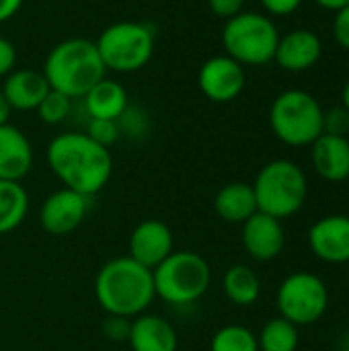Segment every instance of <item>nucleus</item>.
<instances>
[{
    "label": "nucleus",
    "mask_w": 349,
    "mask_h": 351,
    "mask_svg": "<svg viewBox=\"0 0 349 351\" xmlns=\"http://www.w3.org/2000/svg\"><path fill=\"white\" fill-rule=\"evenodd\" d=\"M276 302L282 319L296 327H309L325 317L329 308V290L319 276L296 271L280 284Z\"/></svg>",
    "instance_id": "obj_9"
},
{
    "label": "nucleus",
    "mask_w": 349,
    "mask_h": 351,
    "mask_svg": "<svg viewBox=\"0 0 349 351\" xmlns=\"http://www.w3.org/2000/svg\"><path fill=\"white\" fill-rule=\"evenodd\" d=\"M119 121H111V119H91L88 121V130L86 136L93 138L97 144L109 148L111 144L117 142L119 138Z\"/></svg>",
    "instance_id": "obj_27"
},
{
    "label": "nucleus",
    "mask_w": 349,
    "mask_h": 351,
    "mask_svg": "<svg viewBox=\"0 0 349 351\" xmlns=\"http://www.w3.org/2000/svg\"><path fill=\"white\" fill-rule=\"evenodd\" d=\"M323 134H333V136H348L349 134V111L339 105L329 111H325L323 117Z\"/></svg>",
    "instance_id": "obj_28"
},
{
    "label": "nucleus",
    "mask_w": 349,
    "mask_h": 351,
    "mask_svg": "<svg viewBox=\"0 0 349 351\" xmlns=\"http://www.w3.org/2000/svg\"><path fill=\"white\" fill-rule=\"evenodd\" d=\"M39 119L47 125H58L62 121L68 119L70 111H72V99L66 97L64 93H58L53 88H49V93L43 97V101L39 103V107L35 109Z\"/></svg>",
    "instance_id": "obj_26"
},
{
    "label": "nucleus",
    "mask_w": 349,
    "mask_h": 351,
    "mask_svg": "<svg viewBox=\"0 0 349 351\" xmlns=\"http://www.w3.org/2000/svg\"><path fill=\"white\" fill-rule=\"evenodd\" d=\"M95 45L107 70L130 74L150 64L154 56V31L146 23L119 21L105 27Z\"/></svg>",
    "instance_id": "obj_7"
},
{
    "label": "nucleus",
    "mask_w": 349,
    "mask_h": 351,
    "mask_svg": "<svg viewBox=\"0 0 349 351\" xmlns=\"http://www.w3.org/2000/svg\"><path fill=\"white\" fill-rule=\"evenodd\" d=\"M10 113H12V107L8 105V101H6L4 93L0 90V125L8 123V119H10Z\"/></svg>",
    "instance_id": "obj_36"
},
{
    "label": "nucleus",
    "mask_w": 349,
    "mask_h": 351,
    "mask_svg": "<svg viewBox=\"0 0 349 351\" xmlns=\"http://www.w3.org/2000/svg\"><path fill=\"white\" fill-rule=\"evenodd\" d=\"M313 167L317 175L329 183L349 179V140L348 136L321 134L313 144Z\"/></svg>",
    "instance_id": "obj_16"
},
{
    "label": "nucleus",
    "mask_w": 349,
    "mask_h": 351,
    "mask_svg": "<svg viewBox=\"0 0 349 351\" xmlns=\"http://www.w3.org/2000/svg\"><path fill=\"white\" fill-rule=\"evenodd\" d=\"M214 210L224 222H230V224L247 222L255 212H259L253 185L243 183V181L224 185L214 197Z\"/></svg>",
    "instance_id": "obj_21"
},
{
    "label": "nucleus",
    "mask_w": 349,
    "mask_h": 351,
    "mask_svg": "<svg viewBox=\"0 0 349 351\" xmlns=\"http://www.w3.org/2000/svg\"><path fill=\"white\" fill-rule=\"evenodd\" d=\"M16 66V47L6 37H0V78H6Z\"/></svg>",
    "instance_id": "obj_32"
},
{
    "label": "nucleus",
    "mask_w": 349,
    "mask_h": 351,
    "mask_svg": "<svg viewBox=\"0 0 349 351\" xmlns=\"http://www.w3.org/2000/svg\"><path fill=\"white\" fill-rule=\"evenodd\" d=\"M259 351H296L300 343L298 327L282 317L267 321L257 335Z\"/></svg>",
    "instance_id": "obj_24"
},
{
    "label": "nucleus",
    "mask_w": 349,
    "mask_h": 351,
    "mask_svg": "<svg viewBox=\"0 0 349 351\" xmlns=\"http://www.w3.org/2000/svg\"><path fill=\"white\" fill-rule=\"evenodd\" d=\"M333 37L339 43V47L349 51V4L339 8L333 16Z\"/></svg>",
    "instance_id": "obj_29"
},
{
    "label": "nucleus",
    "mask_w": 349,
    "mask_h": 351,
    "mask_svg": "<svg viewBox=\"0 0 349 351\" xmlns=\"http://www.w3.org/2000/svg\"><path fill=\"white\" fill-rule=\"evenodd\" d=\"M315 4H319V6H321V8H325V10H333V12H337L339 8L348 6L349 0H315Z\"/></svg>",
    "instance_id": "obj_35"
},
{
    "label": "nucleus",
    "mask_w": 349,
    "mask_h": 351,
    "mask_svg": "<svg viewBox=\"0 0 349 351\" xmlns=\"http://www.w3.org/2000/svg\"><path fill=\"white\" fill-rule=\"evenodd\" d=\"M257 210L278 220L290 218L302 210L309 197V181L304 171L288 160L278 158L267 162L253 181Z\"/></svg>",
    "instance_id": "obj_4"
},
{
    "label": "nucleus",
    "mask_w": 349,
    "mask_h": 351,
    "mask_svg": "<svg viewBox=\"0 0 349 351\" xmlns=\"http://www.w3.org/2000/svg\"><path fill=\"white\" fill-rule=\"evenodd\" d=\"M197 84L206 99L214 103H230L245 90V66L226 53L212 56L202 64L197 72Z\"/></svg>",
    "instance_id": "obj_10"
},
{
    "label": "nucleus",
    "mask_w": 349,
    "mask_h": 351,
    "mask_svg": "<svg viewBox=\"0 0 349 351\" xmlns=\"http://www.w3.org/2000/svg\"><path fill=\"white\" fill-rule=\"evenodd\" d=\"M224 294L230 302L237 306H251L257 302L261 294V282L259 276L249 265H232L226 269L222 280Z\"/></svg>",
    "instance_id": "obj_22"
},
{
    "label": "nucleus",
    "mask_w": 349,
    "mask_h": 351,
    "mask_svg": "<svg viewBox=\"0 0 349 351\" xmlns=\"http://www.w3.org/2000/svg\"><path fill=\"white\" fill-rule=\"evenodd\" d=\"M25 0H0V23L10 21L23 6Z\"/></svg>",
    "instance_id": "obj_34"
},
{
    "label": "nucleus",
    "mask_w": 349,
    "mask_h": 351,
    "mask_svg": "<svg viewBox=\"0 0 349 351\" xmlns=\"http://www.w3.org/2000/svg\"><path fill=\"white\" fill-rule=\"evenodd\" d=\"M86 212H88V197L64 187L45 197L39 210V222L45 232L53 237H62L76 230L82 224Z\"/></svg>",
    "instance_id": "obj_11"
},
{
    "label": "nucleus",
    "mask_w": 349,
    "mask_h": 351,
    "mask_svg": "<svg viewBox=\"0 0 349 351\" xmlns=\"http://www.w3.org/2000/svg\"><path fill=\"white\" fill-rule=\"evenodd\" d=\"M341 105L346 107L349 111V80L346 82V86H344V93H341Z\"/></svg>",
    "instance_id": "obj_37"
},
{
    "label": "nucleus",
    "mask_w": 349,
    "mask_h": 351,
    "mask_svg": "<svg viewBox=\"0 0 349 351\" xmlns=\"http://www.w3.org/2000/svg\"><path fill=\"white\" fill-rule=\"evenodd\" d=\"M269 16H288L300 8L302 0H259Z\"/></svg>",
    "instance_id": "obj_33"
},
{
    "label": "nucleus",
    "mask_w": 349,
    "mask_h": 351,
    "mask_svg": "<svg viewBox=\"0 0 349 351\" xmlns=\"http://www.w3.org/2000/svg\"><path fill=\"white\" fill-rule=\"evenodd\" d=\"M280 41L278 25L269 14L243 10L228 19L222 29L224 53L241 66H263L276 56Z\"/></svg>",
    "instance_id": "obj_6"
},
{
    "label": "nucleus",
    "mask_w": 349,
    "mask_h": 351,
    "mask_svg": "<svg viewBox=\"0 0 349 351\" xmlns=\"http://www.w3.org/2000/svg\"><path fill=\"white\" fill-rule=\"evenodd\" d=\"M323 58V41L311 29H294L280 35L276 47V64L288 72H306Z\"/></svg>",
    "instance_id": "obj_14"
},
{
    "label": "nucleus",
    "mask_w": 349,
    "mask_h": 351,
    "mask_svg": "<svg viewBox=\"0 0 349 351\" xmlns=\"http://www.w3.org/2000/svg\"><path fill=\"white\" fill-rule=\"evenodd\" d=\"M173 253V232L160 220L140 222L130 237V257L140 265L154 269Z\"/></svg>",
    "instance_id": "obj_15"
},
{
    "label": "nucleus",
    "mask_w": 349,
    "mask_h": 351,
    "mask_svg": "<svg viewBox=\"0 0 349 351\" xmlns=\"http://www.w3.org/2000/svg\"><path fill=\"white\" fill-rule=\"evenodd\" d=\"M29 212V195L21 181L0 179V234H6L23 224Z\"/></svg>",
    "instance_id": "obj_23"
},
{
    "label": "nucleus",
    "mask_w": 349,
    "mask_h": 351,
    "mask_svg": "<svg viewBox=\"0 0 349 351\" xmlns=\"http://www.w3.org/2000/svg\"><path fill=\"white\" fill-rule=\"evenodd\" d=\"M105 72L107 68L95 41L84 37H70L56 43L43 62V76L49 88L70 99H82L105 78Z\"/></svg>",
    "instance_id": "obj_3"
},
{
    "label": "nucleus",
    "mask_w": 349,
    "mask_h": 351,
    "mask_svg": "<svg viewBox=\"0 0 349 351\" xmlns=\"http://www.w3.org/2000/svg\"><path fill=\"white\" fill-rule=\"evenodd\" d=\"M33 167V148L29 138L14 125H0V179L21 181Z\"/></svg>",
    "instance_id": "obj_17"
},
{
    "label": "nucleus",
    "mask_w": 349,
    "mask_h": 351,
    "mask_svg": "<svg viewBox=\"0 0 349 351\" xmlns=\"http://www.w3.org/2000/svg\"><path fill=\"white\" fill-rule=\"evenodd\" d=\"M95 296L101 308L111 317H138L152 304V269L140 265L130 255L105 263L95 280Z\"/></svg>",
    "instance_id": "obj_2"
},
{
    "label": "nucleus",
    "mask_w": 349,
    "mask_h": 351,
    "mask_svg": "<svg viewBox=\"0 0 349 351\" xmlns=\"http://www.w3.org/2000/svg\"><path fill=\"white\" fill-rule=\"evenodd\" d=\"M12 107V111H35L43 97L49 93V84L43 76V72H35L29 68L12 70L0 88Z\"/></svg>",
    "instance_id": "obj_18"
},
{
    "label": "nucleus",
    "mask_w": 349,
    "mask_h": 351,
    "mask_svg": "<svg viewBox=\"0 0 349 351\" xmlns=\"http://www.w3.org/2000/svg\"><path fill=\"white\" fill-rule=\"evenodd\" d=\"M47 165L64 187L93 197L111 179L113 158L109 148L84 132H64L47 144Z\"/></svg>",
    "instance_id": "obj_1"
},
{
    "label": "nucleus",
    "mask_w": 349,
    "mask_h": 351,
    "mask_svg": "<svg viewBox=\"0 0 349 351\" xmlns=\"http://www.w3.org/2000/svg\"><path fill=\"white\" fill-rule=\"evenodd\" d=\"M325 109L315 95L302 88L280 93L269 107V125L276 138L288 146H311L323 134Z\"/></svg>",
    "instance_id": "obj_5"
},
{
    "label": "nucleus",
    "mask_w": 349,
    "mask_h": 351,
    "mask_svg": "<svg viewBox=\"0 0 349 351\" xmlns=\"http://www.w3.org/2000/svg\"><path fill=\"white\" fill-rule=\"evenodd\" d=\"M154 292L169 304H189L200 300L210 288V265L193 251H173L152 269Z\"/></svg>",
    "instance_id": "obj_8"
},
{
    "label": "nucleus",
    "mask_w": 349,
    "mask_h": 351,
    "mask_svg": "<svg viewBox=\"0 0 349 351\" xmlns=\"http://www.w3.org/2000/svg\"><path fill=\"white\" fill-rule=\"evenodd\" d=\"M84 107L91 119H111L119 121V117L125 113L128 105V90L121 82L103 78L99 80L84 97Z\"/></svg>",
    "instance_id": "obj_20"
},
{
    "label": "nucleus",
    "mask_w": 349,
    "mask_h": 351,
    "mask_svg": "<svg viewBox=\"0 0 349 351\" xmlns=\"http://www.w3.org/2000/svg\"><path fill=\"white\" fill-rule=\"evenodd\" d=\"M130 321L123 319V317H111L105 321L103 325V331L105 335L111 339V341H128V335H130Z\"/></svg>",
    "instance_id": "obj_30"
},
{
    "label": "nucleus",
    "mask_w": 349,
    "mask_h": 351,
    "mask_svg": "<svg viewBox=\"0 0 349 351\" xmlns=\"http://www.w3.org/2000/svg\"><path fill=\"white\" fill-rule=\"evenodd\" d=\"M309 247L325 263H349V216L331 214L319 218L309 230Z\"/></svg>",
    "instance_id": "obj_12"
},
{
    "label": "nucleus",
    "mask_w": 349,
    "mask_h": 351,
    "mask_svg": "<svg viewBox=\"0 0 349 351\" xmlns=\"http://www.w3.org/2000/svg\"><path fill=\"white\" fill-rule=\"evenodd\" d=\"M210 351H259L257 335L243 325H226L212 337Z\"/></svg>",
    "instance_id": "obj_25"
},
{
    "label": "nucleus",
    "mask_w": 349,
    "mask_h": 351,
    "mask_svg": "<svg viewBox=\"0 0 349 351\" xmlns=\"http://www.w3.org/2000/svg\"><path fill=\"white\" fill-rule=\"evenodd\" d=\"M243 247L245 251L257 261H272L276 259L286 245V230L282 220L255 212L247 222H243Z\"/></svg>",
    "instance_id": "obj_13"
},
{
    "label": "nucleus",
    "mask_w": 349,
    "mask_h": 351,
    "mask_svg": "<svg viewBox=\"0 0 349 351\" xmlns=\"http://www.w3.org/2000/svg\"><path fill=\"white\" fill-rule=\"evenodd\" d=\"M132 351H177V331L158 315H138L130 325Z\"/></svg>",
    "instance_id": "obj_19"
},
{
    "label": "nucleus",
    "mask_w": 349,
    "mask_h": 351,
    "mask_svg": "<svg viewBox=\"0 0 349 351\" xmlns=\"http://www.w3.org/2000/svg\"><path fill=\"white\" fill-rule=\"evenodd\" d=\"M208 6H210V10H212L214 16L228 21L234 14L243 12L245 0H208Z\"/></svg>",
    "instance_id": "obj_31"
}]
</instances>
